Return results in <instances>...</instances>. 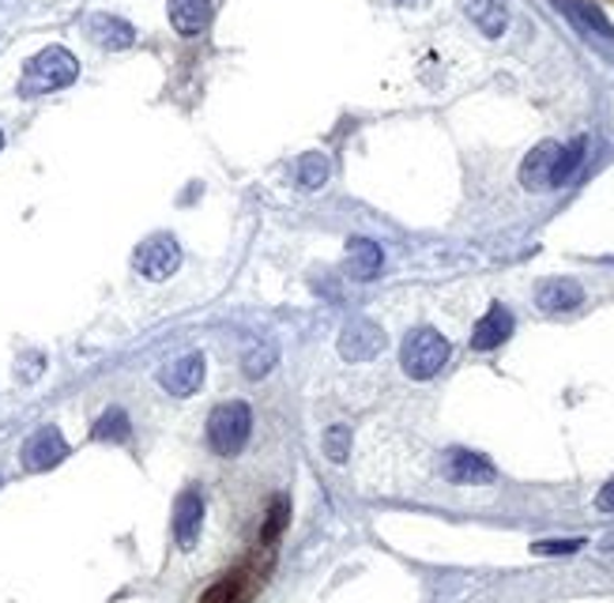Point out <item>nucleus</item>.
I'll use <instances>...</instances> for the list:
<instances>
[{
  "label": "nucleus",
  "instance_id": "nucleus-1",
  "mask_svg": "<svg viewBox=\"0 0 614 603\" xmlns=\"http://www.w3.org/2000/svg\"><path fill=\"white\" fill-rule=\"evenodd\" d=\"M80 80V61H76L72 49L65 46H46L42 54H34L27 65H23L20 76V95H54V91H65Z\"/></svg>",
  "mask_w": 614,
  "mask_h": 603
},
{
  "label": "nucleus",
  "instance_id": "nucleus-2",
  "mask_svg": "<svg viewBox=\"0 0 614 603\" xmlns=\"http://www.w3.org/2000/svg\"><path fill=\"white\" fill-rule=\"evenodd\" d=\"M449 355H453V347H449L445 336L433 333V328H415V333L404 339V347H399V367H404L407 378L430 381L445 370Z\"/></svg>",
  "mask_w": 614,
  "mask_h": 603
},
{
  "label": "nucleus",
  "instance_id": "nucleus-3",
  "mask_svg": "<svg viewBox=\"0 0 614 603\" xmlns=\"http://www.w3.org/2000/svg\"><path fill=\"white\" fill-rule=\"evenodd\" d=\"M253 434V411L242 401L219 404L208 415V441L219 456H238Z\"/></svg>",
  "mask_w": 614,
  "mask_h": 603
},
{
  "label": "nucleus",
  "instance_id": "nucleus-4",
  "mask_svg": "<svg viewBox=\"0 0 614 603\" xmlns=\"http://www.w3.org/2000/svg\"><path fill=\"white\" fill-rule=\"evenodd\" d=\"M132 268L151 283H162V279H170L182 268V245H177L174 234H151L148 242L136 245Z\"/></svg>",
  "mask_w": 614,
  "mask_h": 603
},
{
  "label": "nucleus",
  "instance_id": "nucleus-5",
  "mask_svg": "<svg viewBox=\"0 0 614 603\" xmlns=\"http://www.w3.org/2000/svg\"><path fill=\"white\" fill-rule=\"evenodd\" d=\"M23 468L27 472H49L68 456V441L61 438L57 427H38L34 434L23 441Z\"/></svg>",
  "mask_w": 614,
  "mask_h": 603
},
{
  "label": "nucleus",
  "instance_id": "nucleus-6",
  "mask_svg": "<svg viewBox=\"0 0 614 603\" xmlns=\"http://www.w3.org/2000/svg\"><path fill=\"white\" fill-rule=\"evenodd\" d=\"M204 373H208V362H204V355H182V359L166 362V367L159 370V385L166 389L170 396H177V401H185V396L200 393L204 385Z\"/></svg>",
  "mask_w": 614,
  "mask_h": 603
},
{
  "label": "nucleus",
  "instance_id": "nucleus-7",
  "mask_svg": "<svg viewBox=\"0 0 614 603\" xmlns=\"http://www.w3.org/2000/svg\"><path fill=\"white\" fill-rule=\"evenodd\" d=\"M558 159H561V143L543 140L540 148L528 151L524 166H520V185L532 193L554 189V177H558Z\"/></svg>",
  "mask_w": 614,
  "mask_h": 603
},
{
  "label": "nucleus",
  "instance_id": "nucleus-8",
  "mask_svg": "<svg viewBox=\"0 0 614 603\" xmlns=\"http://www.w3.org/2000/svg\"><path fill=\"white\" fill-rule=\"evenodd\" d=\"M385 351V333L370 321H351V325L339 333V355L344 362H370Z\"/></svg>",
  "mask_w": 614,
  "mask_h": 603
},
{
  "label": "nucleus",
  "instance_id": "nucleus-9",
  "mask_svg": "<svg viewBox=\"0 0 614 603\" xmlns=\"http://www.w3.org/2000/svg\"><path fill=\"white\" fill-rule=\"evenodd\" d=\"M200 529H204V498L200 490H182L174 506V540L182 550H193L200 543Z\"/></svg>",
  "mask_w": 614,
  "mask_h": 603
},
{
  "label": "nucleus",
  "instance_id": "nucleus-10",
  "mask_svg": "<svg viewBox=\"0 0 614 603\" xmlns=\"http://www.w3.org/2000/svg\"><path fill=\"white\" fill-rule=\"evenodd\" d=\"M581 302H584V291L577 279L554 276L535 287V305H540L543 313H551V317H558V313H574Z\"/></svg>",
  "mask_w": 614,
  "mask_h": 603
},
{
  "label": "nucleus",
  "instance_id": "nucleus-11",
  "mask_svg": "<svg viewBox=\"0 0 614 603\" xmlns=\"http://www.w3.org/2000/svg\"><path fill=\"white\" fill-rule=\"evenodd\" d=\"M445 475L460 487H483V483H494V464L483 453H472V449H449Z\"/></svg>",
  "mask_w": 614,
  "mask_h": 603
},
{
  "label": "nucleus",
  "instance_id": "nucleus-12",
  "mask_svg": "<svg viewBox=\"0 0 614 603\" xmlns=\"http://www.w3.org/2000/svg\"><path fill=\"white\" fill-rule=\"evenodd\" d=\"M88 31H91V38H95L102 49H109V54H121V49L136 46V27L129 20H121V15H109V12L91 15Z\"/></svg>",
  "mask_w": 614,
  "mask_h": 603
},
{
  "label": "nucleus",
  "instance_id": "nucleus-13",
  "mask_svg": "<svg viewBox=\"0 0 614 603\" xmlns=\"http://www.w3.org/2000/svg\"><path fill=\"white\" fill-rule=\"evenodd\" d=\"M211 15H216L211 0H170V27L182 38H200L211 27Z\"/></svg>",
  "mask_w": 614,
  "mask_h": 603
},
{
  "label": "nucleus",
  "instance_id": "nucleus-14",
  "mask_svg": "<svg viewBox=\"0 0 614 603\" xmlns=\"http://www.w3.org/2000/svg\"><path fill=\"white\" fill-rule=\"evenodd\" d=\"M509 336H513V313H509L501 302H494L490 310H486V317L475 325L472 347L475 351H494V347H501Z\"/></svg>",
  "mask_w": 614,
  "mask_h": 603
},
{
  "label": "nucleus",
  "instance_id": "nucleus-15",
  "mask_svg": "<svg viewBox=\"0 0 614 603\" xmlns=\"http://www.w3.org/2000/svg\"><path fill=\"white\" fill-rule=\"evenodd\" d=\"M276 362H279L276 339H271V336H250V339H245V347H242V370H245V378H250V381L268 378V373L276 370Z\"/></svg>",
  "mask_w": 614,
  "mask_h": 603
},
{
  "label": "nucleus",
  "instance_id": "nucleus-16",
  "mask_svg": "<svg viewBox=\"0 0 614 603\" xmlns=\"http://www.w3.org/2000/svg\"><path fill=\"white\" fill-rule=\"evenodd\" d=\"M464 15L486 34V38H501L509 27L506 0H464Z\"/></svg>",
  "mask_w": 614,
  "mask_h": 603
},
{
  "label": "nucleus",
  "instance_id": "nucleus-17",
  "mask_svg": "<svg viewBox=\"0 0 614 603\" xmlns=\"http://www.w3.org/2000/svg\"><path fill=\"white\" fill-rule=\"evenodd\" d=\"M558 8H561V12H566L569 20H574L584 34H595V38L614 42V27H611V20H607V15H603L595 4H588V0H558Z\"/></svg>",
  "mask_w": 614,
  "mask_h": 603
},
{
  "label": "nucleus",
  "instance_id": "nucleus-18",
  "mask_svg": "<svg viewBox=\"0 0 614 603\" xmlns=\"http://www.w3.org/2000/svg\"><path fill=\"white\" fill-rule=\"evenodd\" d=\"M291 177H294V185L302 193H317V189H324V182L332 177V159L324 155V151H305V155L294 163Z\"/></svg>",
  "mask_w": 614,
  "mask_h": 603
},
{
  "label": "nucleus",
  "instance_id": "nucleus-19",
  "mask_svg": "<svg viewBox=\"0 0 614 603\" xmlns=\"http://www.w3.org/2000/svg\"><path fill=\"white\" fill-rule=\"evenodd\" d=\"M381 245L370 242V237H351L347 242V271L355 279H373L381 271Z\"/></svg>",
  "mask_w": 614,
  "mask_h": 603
},
{
  "label": "nucleus",
  "instance_id": "nucleus-20",
  "mask_svg": "<svg viewBox=\"0 0 614 603\" xmlns=\"http://www.w3.org/2000/svg\"><path fill=\"white\" fill-rule=\"evenodd\" d=\"M91 434H95V441H114V445H121V441L132 438V422L121 407H106V411L99 415V422H95Z\"/></svg>",
  "mask_w": 614,
  "mask_h": 603
},
{
  "label": "nucleus",
  "instance_id": "nucleus-21",
  "mask_svg": "<svg viewBox=\"0 0 614 603\" xmlns=\"http://www.w3.org/2000/svg\"><path fill=\"white\" fill-rule=\"evenodd\" d=\"M584 148H588V140L581 136V140H574L569 143V148H561V159H558V177H554V189H558V185H566L569 177L577 174V170H581V163H584Z\"/></svg>",
  "mask_w": 614,
  "mask_h": 603
},
{
  "label": "nucleus",
  "instance_id": "nucleus-22",
  "mask_svg": "<svg viewBox=\"0 0 614 603\" xmlns=\"http://www.w3.org/2000/svg\"><path fill=\"white\" fill-rule=\"evenodd\" d=\"M324 453H328V461L344 464L347 453H351V430H347V427H328V430H324Z\"/></svg>",
  "mask_w": 614,
  "mask_h": 603
},
{
  "label": "nucleus",
  "instance_id": "nucleus-23",
  "mask_svg": "<svg viewBox=\"0 0 614 603\" xmlns=\"http://www.w3.org/2000/svg\"><path fill=\"white\" fill-rule=\"evenodd\" d=\"M245 600V589L238 577H223L219 584H211L208 596H204L200 603H242Z\"/></svg>",
  "mask_w": 614,
  "mask_h": 603
},
{
  "label": "nucleus",
  "instance_id": "nucleus-24",
  "mask_svg": "<svg viewBox=\"0 0 614 603\" xmlns=\"http://www.w3.org/2000/svg\"><path fill=\"white\" fill-rule=\"evenodd\" d=\"M584 540H543L535 543V555H574V550H581Z\"/></svg>",
  "mask_w": 614,
  "mask_h": 603
},
{
  "label": "nucleus",
  "instance_id": "nucleus-25",
  "mask_svg": "<svg viewBox=\"0 0 614 603\" xmlns=\"http://www.w3.org/2000/svg\"><path fill=\"white\" fill-rule=\"evenodd\" d=\"M42 370H46V355L31 351V355H23V362H20V370H15V373H20V381H27V385H31L34 378H42Z\"/></svg>",
  "mask_w": 614,
  "mask_h": 603
},
{
  "label": "nucleus",
  "instance_id": "nucleus-26",
  "mask_svg": "<svg viewBox=\"0 0 614 603\" xmlns=\"http://www.w3.org/2000/svg\"><path fill=\"white\" fill-rule=\"evenodd\" d=\"M600 509H607V513H614V479L600 490Z\"/></svg>",
  "mask_w": 614,
  "mask_h": 603
},
{
  "label": "nucleus",
  "instance_id": "nucleus-27",
  "mask_svg": "<svg viewBox=\"0 0 614 603\" xmlns=\"http://www.w3.org/2000/svg\"><path fill=\"white\" fill-rule=\"evenodd\" d=\"M396 4H404V8H426L430 0H396Z\"/></svg>",
  "mask_w": 614,
  "mask_h": 603
},
{
  "label": "nucleus",
  "instance_id": "nucleus-28",
  "mask_svg": "<svg viewBox=\"0 0 614 603\" xmlns=\"http://www.w3.org/2000/svg\"><path fill=\"white\" fill-rule=\"evenodd\" d=\"M0 151H4V132H0Z\"/></svg>",
  "mask_w": 614,
  "mask_h": 603
}]
</instances>
